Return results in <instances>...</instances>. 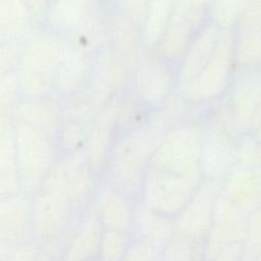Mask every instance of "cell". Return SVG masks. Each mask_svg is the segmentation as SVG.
<instances>
[{"label": "cell", "instance_id": "cell-6", "mask_svg": "<svg viewBox=\"0 0 261 261\" xmlns=\"http://www.w3.org/2000/svg\"><path fill=\"white\" fill-rule=\"evenodd\" d=\"M200 185L149 167L138 201L149 208L175 217Z\"/></svg>", "mask_w": 261, "mask_h": 261}, {"label": "cell", "instance_id": "cell-14", "mask_svg": "<svg viewBox=\"0 0 261 261\" xmlns=\"http://www.w3.org/2000/svg\"><path fill=\"white\" fill-rule=\"evenodd\" d=\"M132 232L163 249L176 234L174 217L157 212L137 201Z\"/></svg>", "mask_w": 261, "mask_h": 261}, {"label": "cell", "instance_id": "cell-13", "mask_svg": "<svg viewBox=\"0 0 261 261\" xmlns=\"http://www.w3.org/2000/svg\"><path fill=\"white\" fill-rule=\"evenodd\" d=\"M103 231L99 219L89 209L69 241L63 261H97Z\"/></svg>", "mask_w": 261, "mask_h": 261}, {"label": "cell", "instance_id": "cell-19", "mask_svg": "<svg viewBox=\"0 0 261 261\" xmlns=\"http://www.w3.org/2000/svg\"><path fill=\"white\" fill-rule=\"evenodd\" d=\"M234 167L247 170H261V147L245 142L236 148Z\"/></svg>", "mask_w": 261, "mask_h": 261}, {"label": "cell", "instance_id": "cell-17", "mask_svg": "<svg viewBox=\"0 0 261 261\" xmlns=\"http://www.w3.org/2000/svg\"><path fill=\"white\" fill-rule=\"evenodd\" d=\"M261 255V208L249 214L242 261H256Z\"/></svg>", "mask_w": 261, "mask_h": 261}, {"label": "cell", "instance_id": "cell-1", "mask_svg": "<svg viewBox=\"0 0 261 261\" xmlns=\"http://www.w3.org/2000/svg\"><path fill=\"white\" fill-rule=\"evenodd\" d=\"M35 242L70 241L84 214L71 202L56 163L41 188L32 196Z\"/></svg>", "mask_w": 261, "mask_h": 261}, {"label": "cell", "instance_id": "cell-10", "mask_svg": "<svg viewBox=\"0 0 261 261\" xmlns=\"http://www.w3.org/2000/svg\"><path fill=\"white\" fill-rule=\"evenodd\" d=\"M137 201L104 179H100L90 209L104 229L132 232Z\"/></svg>", "mask_w": 261, "mask_h": 261}, {"label": "cell", "instance_id": "cell-5", "mask_svg": "<svg viewBox=\"0 0 261 261\" xmlns=\"http://www.w3.org/2000/svg\"><path fill=\"white\" fill-rule=\"evenodd\" d=\"M14 145L21 192L33 196L59 157L49 138L38 130H18Z\"/></svg>", "mask_w": 261, "mask_h": 261}, {"label": "cell", "instance_id": "cell-9", "mask_svg": "<svg viewBox=\"0 0 261 261\" xmlns=\"http://www.w3.org/2000/svg\"><path fill=\"white\" fill-rule=\"evenodd\" d=\"M56 166L71 202L80 213L85 214L90 209L100 179L92 170L83 150L59 157Z\"/></svg>", "mask_w": 261, "mask_h": 261}, {"label": "cell", "instance_id": "cell-8", "mask_svg": "<svg viewBox=\"0 0 261 261\" xmlns=\"http://www.w3.org/2000/svg\"><path fill=\"white\" fill-rule=\"evenodd\" d=\"M220 193L221 182L203 180L174 217L176 234L204 244L212 224L216 201Z\"/></svg>", "mask_w": 261, "mask_h": 261}, {"label": "cell", "instance_id": "cell-7", "mask_svg": "<svg viewBox=\"0 0 261 261\" xmlns=\"http://www.w3.org/2000/svg\"><path fill=\"white\" fill-rule=\"evenodd\" d=\"M32 242V196L19 192L0 197V261L17 247Z\"/></svg>", "mask_w": 261, "mask_h": 261}, {"label": "cell", "instance_id": "cell-2", "mask_svg": "<svg viewBox=\"0 0 261 261\" xmlns=\"http://www.w3.org/2000/svg\"><path fill=\"white\" fill-rule=\"evenodd\" d=\"M160 141L147 136L128 137L113 146L103 178L138 201L144 177Z\"/></svg>", "mask_w": 261, "mask_h": 261}, {"label": "cell", "instance_id": "cell-12", "mask_svg": "<svg viewBox=\"0 0 261 261\" xmlns=\"http://www.w3.org/2000/svg\"><path fill=\"white\" fill-rule=\"evenodd\" d=\"M236 148L223 137L211 135L202 142L201 171L204 180L222 182L234 167Z\"/></svg>", "mask_w": 261, "mask_h": 261}, {"label": "cell", "instance_id": "cell-20", "mask_svg": "<svg viewBox=\"0 0 261 261\" xmlns=\"http://www.w3.org/2000/svg\"><path fill=\"white\" fill-rule=\"evenodd\" d=\"M38 250L39 244L37 242L28 243L14 249L2 261H36Z\"/></svg>", "mask_w": 261, "mask_h": 261}, {"label": "cell", "instance_id": "cell-3", "mask_svg": "<svg viewBox=\"0 0 261 261\" xmlns=\"http://www.w3.org/2000/svg\"><path fill=\"white\" fill-rule=\"evenodd\" d=\"M249 214L221 193L210 230L204 242L205 261H242Z\"/></svg>", "mask_w": 261, "mask_h": 261}, {"label": "cell", "instance_id": "cell-18", "mask_svg": "<svg viewBox=\"0 0 261 261\" xmlns=\"http://www.w3.org/2000/svg\"><path fill=\"white\" fill-rule=\"evenodd\" d=\"M161 248L133 233V239L123 261H160Z\"/></svg>", "mask_w": 261, "mask_h": 261}, {"label": "cell", "instance_id": "cell-15", "mask_svg": "<svg viewBox=\"0 0 261 261\" xmlns=\"http://www.w3.org/2000/svg\"><path fill=\"white\" fill-rule=\"evenodd\" d=\"M160 261H205L204 244L175 234L163 248Z\"/></svg>", "mask_w": 261, "mask_h": 261}, {"label": "cell", "instance_id": "cell-16", "mask_svg": "<svg viewBox=\"0 0 261 261\" xmlns=\"http://www.w3.org/2000/svg\"><path fill=\"white\" fill-rule=\"evenodd\" d=\"M133 232L104 229L97 261H123Z\"/></svg>", "mask_w": 261, "mask_h": 261}, {"label": "cell", "instance_id": "cell-4", "mask_svg": "<svg viewBox=\"0 0 261 261\" xmlns=\"http://www.w3.org/2000/svg\"><path fill=\"white\" fill-rule=\"evenodd\" d=\"M202 142L194 130H174L160 141L150 167L200 185Z\"/></svg>", "mask_w": 261, "mask_h": 261}, {"label": "cell", "instance_id": "cell-11", "mask_svg": "<svg viewBox=\"0 0 261 261\" xmlns=\"http://www.w3.org/2000/svg\"><path fill=\"white\" fill-rule=\"evenodd\" d=\"M221 194L250 214L261 208V170L233 167L221 182Z\"/></svg>", "mask_w": 261, "mask_h": 261}, {"label": "cell", "instance_id": "cell-21", "mask_svg": "<svg viewBox=\"0 0 261 261\" xmlns=\"http://www.w3.org/2000/svg\"><path fill=\"white\" fill-rule=\"evenodd\" d=\"M256 261H261V255H260V256H259V257H258V259H257V260H256Z\"/></svg>", "mask_w": 261, "mask_h": 261}]
</instances>
